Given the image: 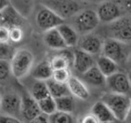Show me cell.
Wrapping results in <instances>:
<instances>
[{
	"label": "cell",
	"mask_w": 131,
	"mask_h": 123,
	"mask_svg": "<svg viewBox=\"0 0 131 123\" xmlns=\"http://www.w3.org/2000/svg\"><path fill=\"white\" fill-rule=\"evenodd\" d=\"M101 101L110 109L117 121H124L131 104L129 95L111 92L103 95Z\"/></svg>",
	"instance_id": "cell-1"
},
{
	"label": "cell",
	"mask_w": 131,
	"mask_h": 123,
	"mask_svg": "<svg viewBox=\"0 0 131 123\" xmlns=\"http://www.w3.org/2000/svg\"><path fill=\"white\" fill-rule=\"evenodd\" d=\"M34 62V56L30 51L26 49L16 50L10 61L12 75L18 79L23 78L32 70Z\"/></svg>",
	"instance_id": "cell-2"
},
{
	"label": "cell",
	"mask_w": 131,
	"mask_h": 123,
	"mask_svg": "<svg viewBox=\"0 0 131 123\" xmlns=\"http://www.w3.org/2000/svg\"><path fill=\"white\" fill-rule=\"evenodd\" d=\"M41 4L64 20L74 17L80 12L81 8L76 0H41Z\"/></svg>",
	"instance_id": "cell-3"
},
{
	"label": "cell",
	"mask_w": 131,
	"mask_h": 123,
	"mask_svg": "<svg viewBox=\"0 0 131 123\" xmlns=\"http://www.w3.org/2000/svg\"><path fill=\"white\" fill-rule=\"evenodd\" d=\"M72 27L78 34L86 35L91 33L99 25L100 20L95 11L85 9L74 16Z\"/></svg>",
	"instance_id": "cell-4"
},
{
	"label": "cell",
	"mask_w": 131,
	"mask_h": 123,
	"mask_svg": "<svg viewBox=\"0 0 131 123\" xmlns=\"http://www.w3.org/2000/svg\"><path fill=\"white\" fill-rule=\"evenodd\" d=\"M107 31L109 38L123 44L131 43V17L122 16L109 23Z\"/></svg>",
	"instance_id": "cell-5"
},
{
	"label": "cell",
	"mask_w": 131,
	"mask_h": 123,
	"mask_svg": "<svg viewBox=\"0 0 131 123\" xmlns=\"http://www.w3.org/2000/svg\"><path fill=\"white\" fill-rule=\"evenodd\" d=\"M35 20L39 28L45 32L57 28L58 26L65 23V20L42 4L36 15Z\"/></svg>",
	"instance_id": "cell-6"
},
{
	"label": "cell",
	"mask_w": 131,
	"mask_h": 123,
	"mask_svg": "<svg viewBox=\"0 0 131 123\" xmlns=\"http://www.w3.org/2000/svg\"><path fill=\"white\" fill-rule=\"evenodd\" d=\"M122 11L117 3L106 0L100 3L96 12L100 22L109 24L123 16Z\"/></svg>",
	"instance_id": "cell-7"
},
{
	"label": "cell",
	"mask_w": 131,
	"mask_h": 123,
	"mask_svg": "<svg viewBox=\"0 0 131 123\" xmlns=\"http://www.w3.org/2000/svg\"><path fill=\"white\" fill-rule=\"evenodd\" d=\"M106 84L111 92L130 95L131 86L127 74L117 71L106 78Z\"/></svg>",
	"instance_id": "cell-8"
},
{
	"label": "cell",
	"mask_w": 131,
	"mask_h": 123,
	"mask_svg": "<svg viewBox=\"0 0 131 123\" xmlns=\"http://www.w3.org/2000/svg\"><path fill=\"white\" fill-rule=\"evenodd\" d=\"M21 97L18 94L7 93L2 96L0 111L3 115L19 119L21 117Z\"/></svg>",
	"instance_id": "cell-9"
},
{
	"label": "cell",
	"mask_w": 131,
	"mask_h": 123,
	"mask_svg": "<svg viewBox=\"0 0 131 123\" xmlns=\"http://www.w3.org/2000/svg\"><path fill=\"white\" fill-rule=\"evenodd\" d=\"M122 43L114 39L108 38L103 41L102 53L118 65L124 59V52Z\"/></svg>",
	"instance_id": "cell-10"
},
{
	"label": "cell",
	"mask_w": 131,
	"mask_h": 123,
	"mask_svg": "<svg viewBox=\"0 0 131 123\" xmlns=\"http://www.w3.org/2000/svg\"><path fill=\"white\" fill-rule=\"evenodd\" d=\"M41 113L38 101L32 95L25 94L21 97V115L24 120L31 122Z\"/></svg>",
	"instance_id": "cell-11"
},
{
	"label": "cell",
	"mask_w": 131,
	"mask_h": 123,
	"mask_svg": "<svg viewBox=\"0 0 131 123\" xmlns=\"http://www.w3.org/2000/svg\"><path fill=\"white\" fill-rule=\"evenodd\" d=\"M73 55V67L77 71L82 74L95 65L92 55L81 49L75 50Z\"/></svg>",
	"instance_id": "cell-12"
},
{
	"label": "cell",
	"mask_w": 131,
	"mask_h": 123,
	"mask_svg": "<svg viewBox=\"0 0 131 123\" xmlns=\"http://www.w3.org/2000/svg\"><path fill=\"white\" fill-rule=\"evenodd\" d=\"M103 41L97 35L88 34L84 35L80 42V49L92 55L102 52Z\"/></svg>",
	"instance_id": "cell-13"
},
{
	"label": "cell",
	"mask_w": 131,
	"mask_h": 123,
	"mask_svg": "<svg viewBox=\"0 0 131 123\" xmlns=\"http://www.w3.org/2000/svg\"><path fill=\"white\" fill-rule=\"evenodd\" d=\"M91 113L95 116L99 122H114L117 121L110 109L102 101L95 103L91 109Z\"/></svg>",
	"instance_id": "cell-14"
},
{
	"label": "cell",
	"mask_w": 131,
	"mask_h": 123,
	"mask_svg": "<svg viewBox=\"0 0 131 123\" xmlns=\"http://www.w3.org/2000/svg\"><path fill=\"white\" fill-rule=\"evenodd\" d=\"M44 41L46 45L52 50H64L68 48L57 28H53L45 32Z\"/></svg>",
	"instance_id": "cell-15"
},
{
	"label": "cell",
	"mask_w": 131,
	"mask_h": 123,
	"mask_svg": "<svg viewBox=\"0 0 131 123\" xmlns=\"http://www.w3.org/2000/svg\"><path fill=\"white\" fill-rule=\"evenodd\" d=\"M70 93L81 100H87L90 96L89 90L84 83L76 77L71 76L67 83Z\"/></svg>",
	"instance_id": "cell-16"
},
{
	"label": "cell",
	"mask_w": 131,
	"mask_h": 123,
	"mask_svg": "<svg viewBox=\"0 0 131 123\" xmlns=\"http://www.w3.org/2000/svg\"><path fill=\"white\" fill-rule=\"evenodd\" d=\"M20 22L19 15L10 6L0 11V26L10 29L14 26H19Z\"/></svg>",
	"instance_id": "cell-17"
},
{
	"label": "cell",
	"mask_w": 131,
	"mask_h": 123,
	"mask_svg": "<svg viewBox=\"0 0 131 123\" xmlns=\"http://www.w3.org/2000/svg\"><path fill=\"white\" fill-rule=\"evenodd\" d=\"M57 28L61 34L67 47H74L77 45L79 42V34L72 26L64 23Z\"/></svg>",
	"instance_id": "cell-18"
},
{
	"label": "cell",
	"mask_w": 131,
	"mask_h": 123,
	"mask_svg": "<svg viewBox=\"0 0 131 123\" xmlns=\"http://www.w3.org/2000/svg\"><path fill=\"white\" fill-rule=\"evenodd\" d=\"M53 71L50 61L43 60L40 62L33 70L32 76L38 81H46L52 78Z\"/></svg>",
	"instance_id": "cell-19"
},
{
	"label": "cell",
	"mask_w": 131,
	"mask_h": 123,
	"mask_svg": "<svg viewBox=\"0 0 131 123\" xmlns=\"http://www.w3.org/2000/svg\"><path fill=\"white\" fill-rule=\"evenodd\" d=\"M83 76L86 82L94 86H101L106 84V78L96 64L83 74Z\"/></svg>",
	"instance_id": "cell-20"
},
{
	"label": "cell",
	"mask_w": 131,
	"mask_h": 123,
	"mask_svg": "<svg viewBox=\"0 0 131 123\" xmlns=\"http://www.w3.org/2000/svg\"><path fill=\"white\" fill-rule=\"evenodd\" d=\"M96 65L106 78L118 71V64L103 54L98 57Z\"/></svg>",
	"instance_id": "cell-21"
},
{
	"label": "cell",
	"mask_w": 131,
	"mask_h": 123,
	"mask_svg": "<svg viewBox=\"0 0 131 123\" xmlns=\"http://www.w3.org/2000/svg\"><path fill=\"white\" fill-rule=\"evenodd\" d=\"M73 54L64 52L53 55L50 60V63L53 70L69 68L70 65L73 64Z\"/></svg>",
	"instance_id": "cell-22"
},
{
	"label": "cell",
	"mask_w": 131,
	"mask_h": 123,
	"mask_svg": "<svg viewBox=\"0 0 131 123\" xmlns=\"http://www.w3.org/2000/svg\"><path fill=\"white\" fill-rule=\"evenodd\" d=\"M46 82L47 83L50 94L53 98L69 94V90L68 89V85L66 83L57 82L52 78L47 80Z\"/></svg>",
	"instance_id": "cell-23"
},
{
	"label": "cell",
	"mask_w": 131,
	"mask_h": 123,
	"mask_svg": "<svg viewBox=\"0 0 131 123\" xmlns=\"http://www.w3.org/2000/svg\"><path fill=\"white\" fill-rule=\"evenodd\" d=\"M57 110L72 113L75 109V102L72 96L70 94L64 95L55 98Z\"/></svg>",
	"instance_id": "cell-24"
},
{
	"label": "cell",
	"mask_w": 131,
	"mask_h": 123,
	"mask_svg": "<svg viewBox=\"0 0 131 123\" xmlns=\"http://www.w3.org/2000/svg\"><path fill=\"white\" fill-rule=\"evenodd\" d=\"M31 95L37 101L45 99L47 96H50V94L46 82H45V81H40L36 82L32 87Z\"/></svg>",
	"instance_id": "cell-25"
},
{
	"label": "cell",
	"mask_w": 131,
	"mask_h": 123,
	"mask_svg": "<svg viewBox=\"0 0 131 123\" xmlns=\"http://www.w3.org/2000/svg\"><path fill=\"white\" fill-rule=\"evenodd\" d=\"M38 103L41 112L47 115H50L57 111L55 98L52 97L51 95L47 96L45 99L38 101Z\"/></svg>",
	"instance_id": "cell-26"
},
{
	"label": "cell",
	"mask_w": 131,
	"mask_h": 123,
	"mask_svg": "<svg viewBox=\"0 0 131 123\" xmlns=\"http://www.w3.org/2000/svg\"><path fill=\"white\" fill-rule=\"evenodd\" d=\"M73 119L71 113L57 110L49 116V122L52 123H71Z\"/></svg>",
	"instance_id": "cell-27"
},
{
	"label": "cell",
	"mask_w": 131,
	"mask_h": 123,
	"mask_svg": "<svg viewBox=\"0 0 131 123\" xmlns=\"http://www.w3.org/2000/svg\"><path fill=\"white\" fill-rule=\"evenodd\" d=\"M71 76L69 68H64L53 70L52 78L57 82L67 84Z\"/></svg>",
	"instance_id": "cell-28"
},
{
	"label": "cell",
	"mask_w": 131,
	"mask_h": 123,
	"mask_svg": "<svg viewBox=\"0 0 131 123\" xmlns=\"http://www.w3.org/2000/svg\"><path fill=\"white\" fill-rule=\"evenodd\" d=\"M16 50L9 43H0V60L10 61Z\"/></svg>",
	"instance_id": "cell-29"
},
{
	"label": "cell",
	"mask_w": 131,
	"mask_h": 123,
	"mask_svg": "<svg viewBox=\"0 0 131 123\" xmlns=\"http://www.w3.org/2000/svg\"><path fill=\"white\" fill-rule=\"evenodd\" d=\"M12 74L10 61L0 60V81H3Z\"/></svg>",
	"instance_id": "cell-30"
},
{
	"label": "cell",
	"mask_w": 131,
	"mask_h": 123,
	"mask_svg": "<svg viewBox=\"0 0 131 123\" xmlns=\"http://www.w3.org/2000/svg\"><path fill=\"white\" fill-rule=\"evenodd\" d=\"M10 40L14 43H18L23 38V32L19 26H14L9 29Z\"/></svg>",
	"instance_id": "cell-31"
},
{
	"label": "cell",
	"mask_w": 131,
	"mask_h": 123,
	"mask_svg": "<svg viewBox=\"0 0 131 123\" xmlns=\"http://www.w3.org/2000/svg\"><path fill=\"white\" fill-rule=\"evenodd\" d=\"M9 40V28L5 26H0V43H7Z\"/></svg>",
	"instance_id": "cell-32"
},
{
	"label": "cell",
	"mask_w": 131,
	"mask_h": 123,
	"mask_svg": "<svg viewBox=\"0 0 131 123\" xmlns=\"http://www.w3.org/2000/svg\"><path fill=\"white\" fill-rule=\"evenodd\" d=\"M118 4L123 11L131 15V0H119Z\"/></svg>",
	"instance_id": "cell-33"
},
{
	"label": "cell",
	"mask_w": 131,
	"mask_h": 123,
	"mask_svg": "<svg viewBox=\"0 0 131 123\" xmlns=\"http://www.w3.org/2000/svg\"><path fill=\"white\" fill-rule=\"evenodd\" d=\"M21 121L18 118L13 117V116L5 115L0 116V122L3 123H16L21 122Z\"/></svg>",
	"instance_id": "cell-34"
},
{
	"label": "cell",
	"mask_w": 131,
	"mask_h": 123,
	"mask_svg": "<svg viewBox=\"0 0 131 123\" xmlns=\"http://www.w3.org/2000/svg\"><path fill=\"white\" fill-rule=\"evenodd\" d=\"M31 122H49V115L41 113L38 115Z\"/></svg>",
	"instance_id": "cell-35"
},
{
	"label": "cell",
	"mask_w": 131,
	"mask_h": 123,
	"mask_svg": "<svg viewBox=\"0 0 131 123\" xmlns=\"http://www.w3.org/2000/svg\"><path fill=\"white\" fill-rule=\"evenodd\" d=\"M82 122L84 123H96L99 122L97 118L92 113L89 114L85 116L81 120Z\"/></svg>",
	"instance_id": "cell-36"
},
{
	"label": "cell",
	"mask_w": 131,
	"mask_h": 123,
	"mask_svg": "<svg viewBox=\"0 0 131 123\" xmlns=\"http://www.w3.org/2000/svg\"><path fill=\"white\" fill-rule=\"evenodd\" d=\"M9 5V0H0V11H3Z\"/></svg>",
	"instance_id": "cell-37"
},
{
	"label": "cell",
	"mask_w": 131,
	"mask_h": 123,
	"mask_svg": "<svg viewBox=\"0 0 131 123\" xmlns=\"http://www.w3.org/2000/svg\"><path fill=\"white\" fill-rule=\"evenodd\" d=\"M124 122H131V104L130 107H129L128 112H127V115L126 116V118L124 119Z\"/></svg>",
	"instance_id": "cell-38"
},
{
	"label": "cell",
	"mask_w": 131,
	"mask_h": 123,
	"mask_svg": "<svg viewBox=\"0 0 131 123\" xmlns=\"http://www.w3.org/2000/svg\"><path fill=\"white\" fill-rule=\"evenodd\" d=\"M82 1H85L87 3H100L103 1H106V0H82Z\"/></svg>",
	"instance_id": "cell-39"
},
{
	"label": "cell",
	"mask_w": 131,
	"mask_h": 123,
	"mask_svg": "<svg viewBox=\"0 0 131 123\" xmlns=\"http://www.w3.org/2000/svg\"><path fill=\"white\" fill-rule=\"evenodd\" d=\"M126 63H127V67H128L129 70H130L131 71V54L129 55V57H127Z\"/></svg>",
	"instance_id": "cell-40"
},
{
	"label": "cell",
	"mask_w": 131,
	"mask_h": 123,
	"mask_svg": "<svg viewBox=\"0 0 131 123\" xmlns=\"http://www.w3.org/2000/svg\"><path fill=\"white\" fill-rule=\"evenodd\" d=\"M127 74V76H128L129 82H130V86H131V71H130V70H129V71Z\"/></svg>",
	"instance_id": "cell-41"
},
{
	"label": "cell",
	"mask_w": 131,
	"mask_h": 123,
	"mask_svg": "<svg viewBox=\"0 0 131 123\" xmlns=\"http://www.w3.org/2000/svg\"><path fill=\"white\" fill-rule=\"evenodd\" d=\"M1 97H2V96H1V94H0V111H1Z\"/></svg>",
	"instance_id": "cell-42"
}]
</instances>
